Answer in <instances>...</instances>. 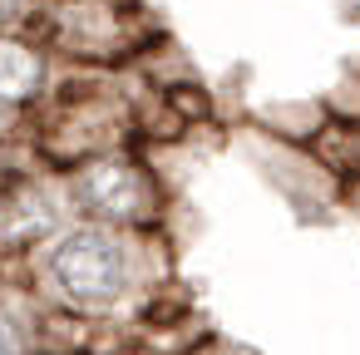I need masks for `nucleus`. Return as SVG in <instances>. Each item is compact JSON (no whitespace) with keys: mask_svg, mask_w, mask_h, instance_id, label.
I'll return each instance as SVG.
<instances>
[{"mask_svg":"<svg viewBox=\"0 0 360 355\" xmlns=\"http://www.w3.org/2000/svg\"><path fill=\"white\" fill-rule=\"evenodd\" d=\"M0 271H20L15 286L40 306L134 325L139 340L148 306L173 291V257L158 227H119L94 217H70L25 257H0Z\"/></svg>","mask_w":360,"mask_h":355,"instance_id":"f257e3e1","label":"nucleus"},{"mask_svg":"<svg viewBox=\"0 0 360 355\" xmlns=\"http://www.w3.org/2000/svg\"><path fill=\"white\" fill-rule=\"evenodd\" d=\"M30 138L55 168L139 143V114L124 65H70L65 79L30 109Z\"/></svg>","mask_w":360,"mask_h":355,"instance_id":"f03ea898","label":"nucleus"},{"mask_svg":"<svg viewBox=\"0 0 360 355\" xmlns=\"http://www.w3.org/2000/svg\"><path fill=\"white\" fill-rule=\"evenodd\" d=\"M60 178H65V198H70L75 217L119 222V227H158L168 212V193H163L158 173L134 153V143L79 158V163L60 168Z\"/></svg>","mask_w":360,"mask_h":355,"instance_id":"7ed1b4c3","label":"nucleus"},{"mask_svg":"<svg viewBox=\"0 0 360 355\" xmlns=\"http://www.w3.org/2000/svg\"><path fill=\"white\" fill-rule=\"evenodd\" d=\"M35 35L70 65H129L153 40V20L134 0H50Z\"/></svg>","mask_w":360,"mask_h":355,"instance_id":"20e7f679","label":"nucleus"},{"mask_svg":"<svg viewBox=\"0 0 360 355\" xmlns=\"http://www.w3.org/2000/svg\"><path fill=\"white\" fill-rule=\"evenodd\" d=\"M70 217L75 212H70L65 178L55 163L15 178V183H0V257H25L50 232H60Z\"/></svg>","mask_w":360,"mask_h":355,"instance_id":"39448f33","label":"nucleus"},{"mask_svg":"<svg viewBox=\"0 0 360 355\" xmlns=\"http://www.w3.org/2000/svg\"><path fill=\"white\" fill-rule=\"evenodd\" d=\"M55 84V50L40 35L0 30V104L35 109Z\"/></svg>","mask_w":360,"mask_h":355,"instance_id":"423d86ee","label":"nucleus"},{"mask_svg":"<svg viewBox=\"0 0 360 355\" xmlns=\"http://www.w3.org/2000/svg\"><path fill=\"white\" fill-rule=\"evenodd\" d=\"M114 355H178V350H163V345H124V350H114Z\"/></svg>","mask_w":360,"mask_h":355,"instance_id":"0eeeda50","label":"nucleus"}]
</instances>
